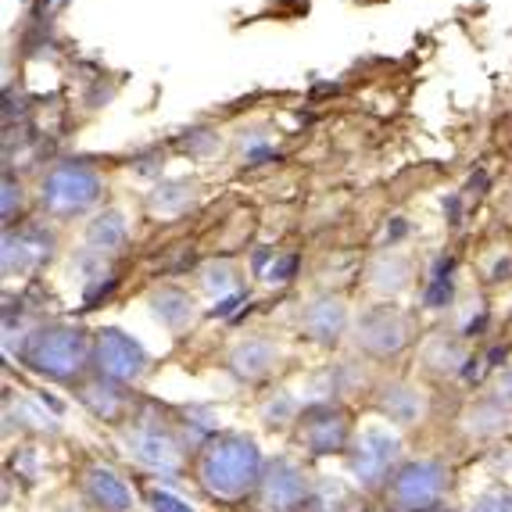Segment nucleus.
<instances>
[{"label": "nucleus", "mask_w": 512, "mask_h": 512, "mask_svg": "<svg viewBox=\"0 0 512 512\" xmlns=\"http://www.w3.org/2000/svg\"><path fill=\"white\" fill-rule=\"evenodd\" d=\"M265 459L258 444L244 434L208 437L197 455V484L208 498L226 505H240L248 495H258Z\"/></svg>", "instance_id": "obj_1"}, {"label": "nucleus", "mask_w": 512, "mask_h": 512, "mask_svg": "<svg viewBox=\"0 0 512 512\" xmlns=\"http://www.w3.org/2000/svg\"><path fill=\"white\" fill-rule=\"evenodd\" d=\"M18 355L43 380L72 384V380H79L86 369L94 366V337L79 330V326L51 323L26 333V344H22Z\"/></svg>", "instance_id": "obj_2"}, {"label": "nucleus", "mask_w": 512, "mask_h": 512, "mask_svg": "<svg viewBox=\"0 0 512 512\" xmlns=\"http://www.w3.org/2000/svg\"><path fill=\"white\" fill-rule=\"evenodd\" d=\"M398 459H402V441L387 427H366L348 448V473L366 491H387L394 473L402 470Z\"/></svg>", "instance_id": "obj_3"}, {"label": "nucleus", "mask_w": 512, "mask_h": 512, "mask_svg": "<svg viewBox=\"0 0 512 512\" xmlns=\"http://www.w3.org/2000/svg\"><path fill=\"white\" fill-rule=\"evenodd\" d=\"M101 190H104V183L94 165L58 162L40 183V205H43V212L65 219V215H79L90 205H97Z\"/></svg>", "instance_id": "obj_4"}, {"label": "nucleus", "mask_w": 512, "mask_h": 512, "mask_svg": "<svg viewBox=\"0 0 512 512\" xmlns=\"http://www.w3.org/2000/svg\"><path fill=\"white\" fill-rule=\"evenodd\" d=\"M448 487V470L434 459L405 462L387 484V502L394 512H434Z\"/></svg>", "instance_id": "obj_5"}, {"label": "nucleus", "mask_w": 512, "mask_h": 512, "mask_svg": "<svg viewBox=\"0 0 512 512\" xmlns=\"http://www.w3.org/2000/svg\"><path fill=\"white\" fill-rule=\"evenodd\" d=\"M122 441H126V452L133 455L140 466H147V470L180 473V466H183L180 437L172 434V427H169V423H162V419L137 416L126 427Z\"/></svg>", "instance_id": "obj_6"}, {"label": "nucleus", "mask_w": 512, "mask_h": 512, "mask_svg": "<svg viewBox=\"0 0 512 512\" xmlns=\"http://www.w3.org/2000/svg\"><path fill=\"white\" fill-rule=\"evenodd\" d=\"M94 369L97 376L111 380V384H137L147 369V351L140 348L137 337L115 330V326H104L94 333Z\"/></svg>", "instance_id": "obj_7"}, {"label": "nucleus", "mask_w": 512, "mask_h": 512, "mask_svg": "<svg viewBox=\"0 0 512 512\" xmlns=\"http://www.w3.org/2000/svg\"><path fill=\"white\" fill-rule=\"evenodd\" d=\"M305 502H312V487H308V473L287 455L265 462L262 484H258V505L262 512H294Z\"/></svg>", "instance_id": "obj_8"}, {"label": "nucleus", "mask_w": 512, "mask_h": 512, "mask_svg": "<svg viewBox=\"0 0 512 512\" xmlns=\"http://www.w3.org/2000/svg\"><path fill=\"white\" fill-rule=\"evenodd\" d=\"M298 437L312 455H337V452H348L351 448V427H348V416L344 409L330 402H319V405H308L301 409L298 416Z\"/></svg>", "instance_id": "obj_9"}, {"label": "nucleus", "mask_w": 512, "mask_h": 512, "mask_svg": "<svg viewBox=\"0 0 512 512\" xmlns=\"http://www.w3.org/2000/svg\"><path fill=\"white\" fill-rule=\"evenodd\" d=\"M355 341L376 359L398 355L409 344V319H405V312L398 305H373L355 323Z\"/></svg>", "instance_id": "obj_10"}, {"label": "nucleus", "mask_w": 512, "mask_h": 512, "mask_svg": "<svg viewBox=\"0 0 512 512\" xmlns=\"http://www.w3.org/2000/svg\"><path fill=\"white\" fill-rule=\"evenodd\" d=\"M54 255V233L43 226H22L15 233H4V276H29L33 269H40L47 258Z\"/></svg>", "instance_id": "obj_11"}, {"label": "nucleus", "mask_w": 512, "mask_h": 512, "mask_svg": "<svg viewBox=\"0 0 512 512\" xmlns=\"http://www.w3.org/2000/svg\"><path fill=\"white\" fill-rule=\"evenodd\" d=\"M83 491H86V502L101 512H133V491L108 466H90L83 473Z\"/></svg>", "instance_id": "obj_12"}, {"label": "nucleus", "mask_w": 512, "mask_h": 512, "mask_svg": "<svg viewBox=\"0 0 512 512\" xmlns=\"http://www.w3.org/2000/svg\"><path fill=\"white\" fill-rule=\"evenodd\" d=\"M305 333L319 344H337L341 333L348 330V308H344L341 298H316L305 308Z\"/></svg>", "instance_id": "obj_13"}, {"label": "nucleus", "mask_w": 512, "mask_h": 512, "mask_svg": "<svg viewBox=\"0 0 512 512\" xmlns=\"http://www.w3.org/2000/svg\"><path fill=\"white\" fill-rule=\"evenodd\" d=\"M76 398L90 409V416L97 419H108V423H115V419L126 412V402L129 394L122 384H111V380H104V376H94V380H86V384L76 387Z\"/></svg>", "instance_id": "obj_14"}, {"label": "nucleus", "mask_w": 512, "mask_h": 512, "mask_svg": "<svg viewBox=\"0 0 512 512\" xmlns=\"http://www.w3.org/2000/svg\"><path fill=\"white\" fill-rule=\"evenodd\" d=\"M276 366H280V351L269 341H244L230 351V369L237 373V380H248V384L265 380Z\"/></svg>", "instance_id": "obj_15"}, {"label": "nucleus", "mask_w": 512, "mask_h": 512, "mask_svg": "<svg viewBox=\"0 0 512 512\" xmlns=\"http://www.w3.org/2000/svg\"><path fill=\"white\" fill-rule=\"evenodd\" d=\"M151 316L169 330H187L194 323V298L180 287H158L151 294Z\"/></svg>", "instance_id": "obj_16"}, {"label": "nucleus", "mask_w": 512, "mask_h": 512, "mask_svg": "<svg viewBox=\"0 0 512 512\" xmlns=\"http://www.w3.org/2000/svg\"><path fill=\"white\" fill-rule=\"evenodd\" d=\"M126 219H122L119 212H101L90 219V226H86V244H90V251H97V255H115V251L126 248Z\"/></svg>", "instance_id": "obj_17"}, {"label": "nucleus", "mask_w": 512, "mask_h": 512, "mask_svg": "<svg viewBox=\"0 0 512 512\" xmlns=\"http://www.w3.org/2000/svg\"><path fill=\"white\" fill-rule=\"evenodd\" d=\"M380 412H384L391 423H416V419L423 416V394L405 384L384 387V394H380Z\"/></svg>", "instance_id": "obj_18"}, {"label": "nucleus", "mask_w": 512, "mask_h": 512, "mask_svg": "<svg viewBox=\"0 0 512 512\" xmlns=\"http://www.w3.org/2000/svg\"><path fill=\"white\" fill-rule=\"evenodd\" d=\"M369 276H373V287H380V291L394 294V291H402L405 283H409L412 265H409V258L398 255V251H387V255H380L373 262Z\"/></svg>", "instance_id": "obj_19"}, {"label": "nucleus", "mask_w": 512, "mask_h": 512, "mask_svg": "<svg viewBox=\"0 0 512 512\" xmlns=\"http://www.w3.org/2000/svg\"><path fill=\"white\" fill-rule=\"evenodd\" d=\"M452 255L437 258L434 273H430L427 291H423V305L427 308H448L455 298V280H452Z\"/></svg>", "instance_id": "obj_20"}, {"label": "nucleus", "mask_w": 512, "mask_h": 512, "mask_svg": "<svg viewBox=\"0 0 512 512\" xmlns=\"http://www.w3.org/2000/svg\"><path fill=\"white\" fill-rule=\"evenodd\" d=\"M190 201H194V187L183 183V180L165 183V187H154V194H151V208H158L162 215H180Z\"/></svg>", "instance_id": "obj_21"}, {"label": "nucleus", "mask_w": 512, "mask_h": 512, "mask_svg": "<svg viewBox=\"0 0 512 512\" xmlns=\"http://www.w3.org/2000/svg\"><path fill=\"white\" fill-rule=\"evenodd\" d=\"M301 412H298V402H294L291 394H276V405H265L262 409V423L269 430H280V427H287L291 419H298Z\"/></svg>", "instance_id": "obj_22"}, {"label": "nucleus", "mask_w": 512, "mask_h": 512, "mask_svg": "<svg viewBox=\"0 0 512 512\" xmlns=\"http://www.w3.org/2000/svg\"><path fill=\"white\" fill-rule=\"evenodd\" d=\"M215 147H219V137H215L212 129L197 126V129H187V133L180 137V151L190 154V158H208Z\"/></svg>", "instance_id": "obj_23"}, {"label": "nucleus", "mask_w": 512, "mask_h": 512, "mask_svg": "<svg viewBox=\"0 0 512 512\" xmlns=\"http://www.w3.org/2000/svg\"><path fill=\"white\" fill-rule=\"evenodd\" d=\"M301 269V258L298 255H280L269 262V269H265V283H273V287H283V283H291L294 273Z\"/></svg>", "instance_id": "obj_24"}, {"label": "nucleus", "mask_w": 512, "mask_h": 512, "mask_svg": "<svg viewBox=\"0 0 512 512\" xmlns=\"http://www.w3.org/2000/svg\"><path fill=\"white\" fill-rule=\"evenodd\" d=\"M147 505H151V512H194V505H187L183 498L165 491V487H151L147 491Z\"/></svg>", "instance_id": "obj_25"}, {"label": "nucleus", "mask_w": 512, "mask_h": 512, "mask_svg": "<svg viewBox=\"0 0 512 512\" xmlns=\"http://www.w3.org/2000/svg\"><path fill=\"white\" fill-rule=\"evenodd\" d=\"M18 212H22V187H18V180H11V172L4 176V226L11 230V222L18 219Z\"/></svg>", "instance_id": "obj_26"}, {"label": "nucleus", "mask_w": 512, "mask_h": 512, "mask_svg": "<svg viewBox=\"0 0 512 512\" xmlns=\"http://www.w3.org/2000/svg\"><path fill=\"white\" fill-rule=\"evenodd\" d=\"M201 283H205L208 291H215V294L230 291V287H233V269H230V265H226V262L208 265L205 276H201Z\"/></svg>", "instance_id": "obj_27"}, {"label": "nucleus", "mask_w": 512, "mask_h": 512, "mask_svg": "<svg viewBox=\"0 0 512 512\" xmlns=\"http://www.w3.org/2000/svg\"><path fill=\"white\" fill-rule=\"evenodd\" d=\"M470 512H512V491H487L473 502Z\"/></svg>", "instance_id": "obj_28"}, {"label": "nucleus", "mask_w": 512, "mask_h": 512, "mask_svg": "<svg viewBox=\"0 0 512 512\" xmlns=\"http://www.w3.org/2000/svg\"><path fill=\"white\" fill-rule=\"evenodd\" d=\"M162 147H147V151H140L137 158H133V172H140V176H158L162 172Z\"/></svg>", "instance_id": "obj_29"}, {"label": "nucleus", "mask_w": 512, "mask_h": 512, "mask_svg": "<svg viewBox=\"0 0 512 512\" xmlns=\"http://www.w3.org/2000/svg\"><path fill=\"white\" fill-rule=\"evenodd\" d=\"M495 402L502 405V409H512V362L498 373V380H495Z\"/></svg>", "instance_id": "obj_30"}, {"label": "nucleus", "mask_w": 512, "mask_h": 512, "mask_svg": "<svg viewBox=\"0 0 512 512\" xmlns=\"http://www.w3.org/2000/svg\"><path fill=\"white\" fill-rule=\"evenodd\" d=\"M244 162L248 165H269V162H280V151H273L269 144H248L244 151Z\"/></svg>", "instance_id": "obj_31"}, {"label": "nucleus", "mask_w": 512, "mask_h": 512, "mask_svg": "<svg viewBox=\"0 0 512 512\" xmlns=\"http://www.w3.org/2000/svg\"><path fill=\"white\" fill-rule=\"evenodd\" d=\"M244 301V291H237V294H230V298H222L219 305L212 308V316H219V319H226V316H233L237 312V305Z\"/></svg>", "instance_id": "obj_32"}, {"label": "nucleus", "mask_w": 512, "mask_h": 512, "mask_svg": "<svg viewBox=\"0 0 512 512\" xmlns=\"http://www.w3.org/2000/svg\"><path fill=\"white\" fill-rule=\"evenodd\" d=\"M444 212H448V222H452V226H459V222H462V201H459V194H452L448 201H444Z\"/></svg>", "instance_id": "obj_33"}, {"label": "nucleus", "mask_w": 512, "mask_h": 512, "mask_svg": "<svg viewBox=\"0 0 512 512\" xmlns=\"http://www.w3.org/2000/svg\"><path fill=\"white\" fill-rule=\"evenodd\" d=\"M484 187H487V176L477 169V172L470 176V183H466V190H470V194H484Z\"/></svg>", "instance_id": "obj_34"}, {"label": "nucleus", "mask_w": 512, "mask_h": 512, "mask_svg": "<svg viewBox=\"0 0 512 512\" xmlns=\"http://www.w3.org/2000/svg\"><path fill=\"white\" fill-rule=\"evenodd\" d=\"M405 230H409V226H405V219H394L391 230H387V244H394L398 237H405Z\"/></svg>", "instance_id": "obj_35"}, {"label": "nucleus", "mask_w": 512, "mask_h": 512, "mask_svg": "<svg viewBox=\"0 0 512 512\" xmlns=\"http://www.w3.org/2000/svg\"><path fill=\"white\" fill-rule=\"evenodd\" d=\"M269 258H273V251H258V255H255V273H262V265L269 262Z\"/></svg>", "instance_id": "obj_36"}]
</instances>
